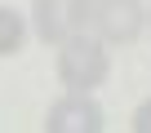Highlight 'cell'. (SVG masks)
I'll return each instance as SVG.
<instances>
[{"instance_id": "4", "label": "cell", "mask_w": 151, "mask_h": 133, "mask_svg": "<svg viewBox=\"0 0 151 133\" xmlns=\"http://www.w3.org/2000/svg\"><path fill=\"white\" fill-rule=\"evenodd\" d=\"M102 129H107L102 107H98L89 93H71V89H67V98H58V102L49 107V115H45V133H102Z\"/></svg>"}, {"instance_id": "2", "label": "cell", "mask_w": 151, "mask_h": 133, "mask_svg": "<svg viewBox=\"0 0 151 133\" xmlns=\"http://www.w3.org/2000/svg\"><path fill=\"white\" fill-rule=\"evenodd\" d=\"M31 18H36V36L45 44H62L71 36H80L93 18V0H36L31 5Z\"/></svg>"}, {"instance_id": "6", "label": "cell", "mask_w": 151, "mask_h": 133, "mask_svg": "<svg viewBox=\"0 0 151 133\" xmlns=\"http://www.w3.org/2000/svg\"><path fill=\"white\" fill-rule=\"evenodd\" d=\"M133 133H151V98L133 111Z\"/></svg>"}, {"instance_id": "5", "label": "cell", "mask_w": 151, "mask_h": 133, "mask_svg": "<svg viewBox=\"0 0 151 133\" xmlns=\"http://www.w3.org/2000/svg\"><path fill=\"white\" fill-rule=\"evenodd\" d=\"M27 44V18L9 5H0V58H14Z\"/></svg>"}, {"instance_id": "7", "label": "cell", "mask_w": 151, "mask_h": 133, "mask_svg": "<svg viewBox=\"0 0 151 133\" xmlns=\"http://www.w3.org/2000/svg\"><path fill=\"white\" fill-rule=\"evenodd\" d=\"M147 27H151V9H147Z\"/></svg>"}, {"instance_id": "3", "label": "cell", "mask_w": 151, "mask_h": 133, "mask_svg": "<svg viewBox=\"0 0 151 133\" xmlns=\"http://www.w3.org/2000/svg\"><path fill=\"white\" fill-rule=\"evenodd\" d=\"M89 27L107 44H133L147 27V9H142V0H93Z\"/></svg>"}, {"instance_id": "1", "label": "cell", "mask_w": 151, "mask_h": 133, "mask_svg": "<svg viewBox=\"0 0 151 133\" xmlns=\"http://www.w3.org/2000/svg\"><path fill=\"white\" fill-rule=\"evenodd\" d=\"M58 80L71 89V93H93L98 84H107L111 76V58H107V40L98 36H71L58 44Z\"/></svg>"}]
</instances>
